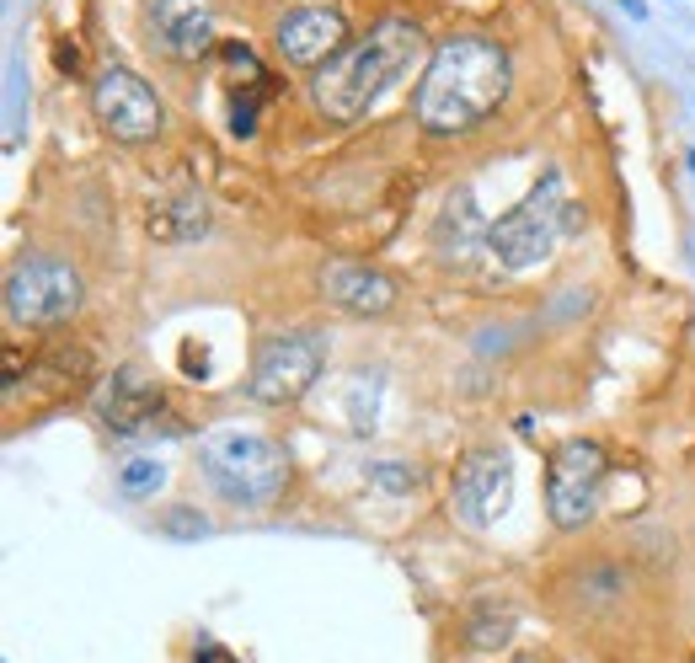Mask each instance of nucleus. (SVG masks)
<instances>
[{
    "mask_svg": "<svg viewBox=\"0 0 695 663\" xmlns=\"http://www.w3.org/2000/svg\"><path fill=\"white\" fill-rule=\"evenodd\" d=\"M508 97V54L482 33L444 38L417 81V123L439 140L471 134L503 107Z\"/></svg>",
    "mask_w": 695,
    "mask_h": 663,
    "instance_id": "f257e3e1",
    "label": "nucleus"
},
{
    "mask_svg": "<svg viewBox=\"0 0 695 663\" xmlns=\"http://www.w3.org/2000/svg\"><path fill=\"white\" fill-rule=\"evenodd\" d=\"M417 54H423V27L407 17H385L369 27V38L348 43L327 70H316L311 97L332 123H353L412 70Z\"/></svg>",
    "mask_w": 695,
    "mask_h": 663,
    "instance_id": "f03ea898",
    "label": "nucleus"
},
{
    "mask_svg": "<svg viewBox=\"0 0 695 663\" xmlns=\"http://www.w3.org/2000/svg\"><path fill=\"white\" fill-rule=\"evenodd\" d=\"M562 225H578V209L567 204V182L562 172H546L530 193L519 198L508 214L487 225V252L503 262L508 273H524V268H540L551 257Z\"/></svg>",
    "mask_w": 695,
    "mask_h": 663,
    "instance_id": "7ed1b4c3",
    "label": "nucleus"
},
{
    "mask_svg": "<svg viewBox=\"0 0 695 663\" xmlns=\"http://www.w3.org/2000/svg\"><path fill=\"white\" fill-rule=\"evenodd\" d=\"M204 460L209 482L225 492L230 503H246V508H268L273 498H284L289 487V460L273 439L262 434H241V428H220V434L204 439Z\"/></svg>",
    "mask_w": 695,
    "mask_h": 663,
    "instance_id": "20e7f679",
    "label": "nucleus"
},
{
    "mask_svg": "<svg viewBox=\"0 0 695 663\" xmlns=\"http://www.w3.org/2000/svg\"><path fill=\"white\" fill-rule=\"evenodd\" d=\"M321 364H327V337L321 332H278L257 348L246 391L262 407H295L321 380Z\"/></svg>",
    "mask_w": 695,
    "mask_h": 663,
    "instance_id": "39448f33",
    "label": "nucleus"
},
{
    "mask_svg": "<svg viewBox=\"0 0 695 663\" xmlns=\"http://www.w3.org/2000/svg\"><path fill=\"white\" fill-rule=\"evenodd\" d=\"M610 476V460L589 439H567L556 444V455L546 460V514L556 530H583L599 508V487Z\"/></svg>",
    "mask_w": 695,
    "mask_h": 663,
    "instance_id": "423d86ee",
    "label": "nucleus"
},
{
    "mask_svg": "<svg viewBox=\"0 0 695 663\" xmlns=\"http://www.w3.org/2000/svg\"><path fill=\"white\" fill-rule=\"evenodd\" d=\"M81 305V273L59 257H22L6 279V316L17 327H54Z\"/></svg>",
    "mask_w": 695,
    "mask_h": 663,
    "instance_id": "0eeeda50",
    "label": "nucleus"
},
{
    "mask_svg": "<svg viewBox=\"0 0 695 663\" xmlns=\"http://www.w3.org/2000/svg\"><path fill=\"white\" fill-rule=\"evenodd\" d=\"M91 113L118 145H145L161 134V97L150 91L145 75L123 70V65H107L97 81H91Z\"/></svg>",
    "mask_w": 695,
    "mask_h": 663,
    "instance_id": "6e6552de",
    "label": "nucleus"
},
{
    "mask_svg": "<svg viewBox=\"0 0 695 663\" xmlns=\"http://www.w3.org/2000/svg\"><path fill=\"white\" fill-rule=\"evenodd\" d=\"M508 492H514V460L503 450H471L455 471L450 508L471 524V530H487V524L508 508Z\"/></svg>",
    "mask_w": 695,
    "mask_h": 663,
    "instance_id": "1a4fd4ad",
    "label": "nucleus"
},
{
    "mask_svg": "<svg viewBox=\"0 0 695 663\" xmlns=\"http://www.w3.org/2000/svg\"><path fill=\"white\" fill-rule=\"evenodd\" d=\"M273 43H278V54H284L289 65H300V70L332 65V59L348 49V22L337 17L332 6H300V11H289V17L278 22Z\"/></svg>",
    "mask_w": 695,
    "mask_h": 663,
    "instance_id": "9d476101",
    "label": "nucleus"
},
{
    "mask_svg": "<svg viewBox=\"0 0 695 663\" xmlns=\"http://www.w3.org/2000/svg\"><path fill=\"white\" fill-rule=\"evenodd\" d=\"M145 27L172 59L214 49V0H145Z\"/></svg>",
    "mask_w": 695,
    "mask_h": 663,
    "instance_id": "9b49d317",
    "label": "nucleus"
},
{
    "mask_svg": "<svg viewBox=\"0 0 695 663\" xmlns=\"http://www.w3.org/2000/svg\"><path fill=\"white\" fill-rule=\"evenodd\" d=\"M321 295L353 316H385L396 305V279L369 262H327L321 268Z\"/></svg>",
    "mask_w": 695,
    "mask_h": 663,
    "instance_id": "f8f14e48",
    "label": "nucleus"
},
{
    "mask_svg": "<svg viewBox=\"0 0 695 663\" xmlns=\"http://www.w3.org/2000/svg\"><path fill=\"white\" fill-rule=\"evenodd\" d=\"M97 412L113 434H145V428H156V418H161V391L139 375V369H113V380H107L97 396Z\"/></svg>",
    "mask_w": 695,
    "mask_h": 663,
    "instance_id": "ddd939ff",
    "label": "nucleus"
},
{
    "mask_svg": "<svg viewBox=\"0 0 695 663\" xmlns=\"http://www.w3.org/2000/svg\"><path fill=\"white\" fill-rule=\"evenodd\" d=\"M209 230V204L198 193H182V198H166L161 209H150V236L166 241V246H188Z\"/></svg>",
    "mask_w": 695,
    "mask_h": 663,
    "instance_id": "4468645a",
    "label": "nucleus"
},
{
    "mask_svg": "<svg viewBox=\"0 0 695 663\" xmlns=\"http://www.w3.org/2000/svg\"><path fill=\"white\" fill-rule=\"evenodd\" d=\"M471 236H482V246H487V225H482V214H476L471 193L460 188L450 204H444V220H439V252H444V257H455V262H466Z\"/></svg>",
    "mask_w": 695,
    "mask_h": 663,
    "instance_id": "2eb2a0df",
    "label": "nucleus"
},
{
    "mask_svg": "<svg viewBox=\"0 0 695 663\" xmlns=\"http://www.w3.org/2000/svg\"><path fill=\"white\" fill-rule=\"evenodd\" d=\"M466 647H476V653H498V647L514 642V610L508 605H476L466 615Z\"/></svg>",
    "mask_w": 695,
    "mask_h": 663,
    "instance_id": "dca6fc26",
    "label": "nucleus"
},
{
    "mask_svg": "<svg viewBox=\"0 0 695 663\" xmlns=\"http://www.w3.org/2000/svg\"><path fill=\"white\" fill-rule=\"evenodd\" d=\"M118 487L129 492V498H145V492H156V487H161V460H156V455H134V460H123Z\"/></svg>",
    "mask_w": 695,
    "mask_h": 663,
    "instance_id": "f3484780",
    "label": "nucleus"
},
{
    "mask_svg": "<svg viewBox=\"0 0 695 663\" xmlns=\"http://www.w3.org/2000/svg\"><path fill=\"white\" fill-rule=\"evenodd\" d=\"M262 91H268V86H262ZM262 91H246V97L236 91V102H230V129H236L241 140L257 129V97H262Z\"/></svg>",
    "mask_w": 695,
    "mask_h": 663,
    "instance_id": "a211bd4d",
    "label": "nucleus"
},
{
    "mask_svg": "<svg viewBox=\"0 0 695 663\" xmlns=\"http://www.w3.org/2000/svg\"><path fill=\"white\" fill-rule=\"evenodd\" d=\"M369 476H375L380 487H391V492H407V487H417V471H412V466H375Z\"/></svg>",
    "mask_w": 695,
    "mask_h": 663,
    "instance_id": "6ab92c4d",
    "label": "nucleus"
},
{
    "mask_svg": "<svg viewBox=\"0 0 695 663\" xmlns=\"http://www.w3.org/2000/svg\"><path fill=\"white\" fill-rule=\"evenodd\" d=\"M166 530H172V535H204L209 519L204 514H188V508H177V514H166Z\"/></svg>",
    "mask_w": 695,
    "mask_h": 663,
    "instance_id": "aec40b11",
    "label": "nucleus"
},
{
    "mask_svg": "<svg viewBox=\"0 0 695 663\" xmlns=\"http://www.w3.org/2000/svg\"><path fill=\"white\" fill-rule=\"evenodd\" d=\"M621 11H626V17H637V22H647V0H621Z\"/></svg>",
    "mask_w": 695,
    "mask_h": 663,
    "instance_id": "412c9836",
    "label": "nucleus"
},
{
    "mask_svg": "<svg viewBox=\"0 0 695 663\" xmlns=\"http://www.w3.org/2000/svg\"><path fill=\"white\" fill-rule=\"evenodd\" d=\"M685 161H690V182H695V150H685Z\"/></svg>",
    "mask_w": 695,
    "mask_h": 663,
    "instance_id": "4be33fe9",
    "label": "nucleus"
}]
</instances>
